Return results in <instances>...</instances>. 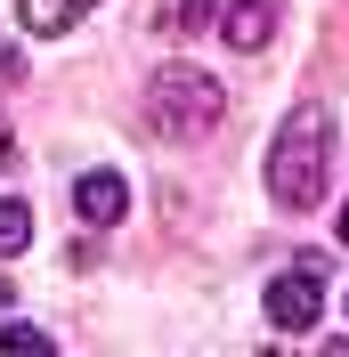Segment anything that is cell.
I'll return each mask as SVG.
<instances>
[{
    "instance_id": "obj_5",
    "label": "cell",
    "mask_w": 349,
    "mask_h": 357,
    "mask_svg": "<svg viewBox=\"0 0 349 357\" xmlns=\"http://www.w3.org/2000/svg\"><path fill=\"white\" fill-rule=\"evenodd\" d=\"M219 41H228V49H268V41H276V0H228Z\"/></svg>"
},
{
    "instance_id": "obj_13",
    "label": "cell",
    "mask_w": 349,
    "mask_h": 357,
    "mask_svg": "<svg viewBox=\"0 0 349 357\" xmlns=\"http://www.w3.org/2000/svg\"><path fill=\"white\" fill-rule=\"evenodd\" d=\"M0 309H8V284H0Z\"/></svg>"
},
{
    "instance_id": "obj_11",
    "label": "cell",
    "mask_w": 349,
    "mask_h": 357,
    "mask_svg": "<svg viewBox=\"0 0 349 357\" xmlns=\"http://www.w3.org/2000/svg\"><path fill=\"white\" fill-rule=\"evenodd\" d=\"M341 244H349V203H341Z\"/></svg>"
},
{
    "instance_id": "obj_2",
    "label": "cell",
    "mask_w": 349,
    "mask_h": 357,
    "mask_svg": "<svg viewBox=\"0 0 349 357\" xmlns=\"http://www.w3.org/2000/svg\"><path fill=\"white\" fill-rule=\"evenodd\" d=\"M219 114H228V89H219L211 73H195V66H163L147 82V122L163 138H203Z\"/></svg>"
},
{
    "instance_id": "obj_4",
    "label": "cell",
    "mask_w": 349,
    "mask_h": 357,
    "mask_svg": "<svg viewBox=\"0 0 349 357\" xmlns=\"http://www.w3.org/2000/svg\"><path fill=\"white\" fill-rule=\"evenodd\" d=\"M73 211H82L89 227H114L122 211H131V178L122 171H82L73 178Z\"/></svg>"
},
{
    "instance_id": "obj_3",
    "label": "cell",
    "mask_w": 349,
    "mask_h": 357,
    "mask_svg": "<svg viewBox=\"0 0 349 357\" xmlns=\"http://www.w3.org/2000/svg\"><path fill=\"white\" fill-rule=\"evenodd\" d=\"M317 317H325V276H317L309 260L284 268L276 284H268V325H276V333H309Z\"/></svg>"
},
{
    "instance_id": "obj_6",
    "label": "cell",
    "mask_w": 349,
    "mask_h": 357,
    "mask_svg": "<svg viewBox=\"0 0 349 357\" xmlns=\"http://www.w3.org/2000/svg\"><path fill=\"white\" fill-rule=\"evenodd\" d=\"M98 0H17V17H24V33H73V24L89 17Z\"/></svg>"
},
{
    "instance_id": "obj_14",
    "label": "cell",
    "mask_w": 349,
    "mask_h": 357,
    "mask_svg": "<svg viewBox=\"0 0 349 357\" xmlns=\"http://www.w3.org/2000/svg\"><path fill=\"white\" fill-rule=\"evenodd\" d=\"M341 309H349V301H341Z\"/></svg>"
},
{
    "instance_id": "obj_8",
    "label": "cell",
    "mask_w": 349,
    "mask_h": 357,
    "mask_svg": "<svg viewBox=\"0 0 349 357\" xmlns=\"http://www.w3.org/2000/svg\"><path fill=\"white\" fill-rule=\"evenodd\" d=\"M203 24H211V0H163V33H171V41H187Z\"/></svg>"
},
{
    "instance_id": "obj_10",
    "label": "cell",
    "mask_w": 349,
    "mask_h": 357,
    "mask_svg": "<svg viewBox=\"0 0 349 357\" xmlns=\"http://www.w3.org/2000/svg\"><path fill=\"white\" fill-rule=\"evenodd\" d=\"M17 73H24V57H17V49H8V41H0V89L17 82Z\"/></svg>"
},
{
    "instance_id": "obj_12",
    "label": "cell",
    "mask_w": 349,
    "mask_h": 357,
    "mask_svg": "<svg viewBox=\"0 0 349 357\" xmlns=\"http://www.w3.org/2000/svg\"><path fill=\"white\" fill-rule=\"evenodd\" d=\"M0 162H8V130H0Z\"/></svg>"
},
{
    "instance_id": "obj_7",
    "label": "cell",
    "mask_w": 349,
    "mask_h": 357,
    "mask_svg": "<svg viewBox=\"0 0 349 357\" xmlns=\"http://www.w3.org/2000/svg\"><path fill=\"white\" fill-rule=\"evenodd\" d=\"M24 244H33V211L17 195H0V260H17Z\"/></svg>"
},
{
    "instance_id": "obj_1",
    "label": "cell",
    "mask_w": 349,
    "mask_h": 357,
    "mask_svg": "<svg viewBox=\"0 0 349 357\" xmlns=\"http://www.w3.org/2000/svg\"><path fill=\"white\" fill-rule=\"evenodd\" d=\"M325 155H333V114L325 106H292L276 146H268V195L284 211H309V203L325 195V171H333Z\"/></svg>"
},
{
    "instance_id": "obj_9",
    "label": "cell",
    "mask_w": 349,
    "mask_h": 357,
    "mask_svg": "<svg viewBox=\"0 0 349 357\" xmlns=\"http://www.w3.org/2000/svg\"><path fill=\"white\" fill-rule=\"evenodd\" d=\"M0 341H8V349H33V357L49 349V333H41V325H0Z\"/></svg>"
}]
</instances>
